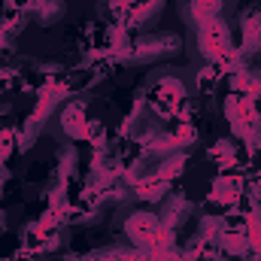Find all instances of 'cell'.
Segmentation results:
<instances>
[{
	"label": "cell",
	"mask_w": 261,
	"mask_h": 261,
	"mask_svg": "<svg viewBox=\"0 0 261 261\" xmlns=\"http://www.w3.org/2000/svg\"><path fill=\"white\" fill-rule=\"evenodd\" d=\"M186 164H189V155H186V152H170V155H164V158H158V161H155L152 176H158V179L170 182V179H176V176L186 170Z\"/></svg>",
	"instance_id": "cell-13"
},
{
	"label": "cell",
	"mask_w": 261,
	"mask_h": 261,
	"mask_svg": "<svg viewBox=\"0 0 261 261\" xmlns=\"http://www.w3.org/2000/svg\"><path fill=\"white\" fill-rule=\"evenodd\" d=\"M149 82H155V97H152V103H155L158 116H173L176 107L186 100V85H182V79H179L173 70H161V73L152 76Z\"/></svg>",
	"instance_id": "cell-5"
},
{
	"label": "cell",
	"mask_w": 261,
	"mask_h": 261,
	"mask_svg": "<svg viewBox=\"0 0 261 261\" xmlns=\"http://www.w3.org/2000/svg\"><path fill=\"white\" fill-rule=\"evenodd\" d=\"M225 116H228L234 134H237L249 149H258L261 146V113L255 110L252 97H243V94L228 97V100H225Z\"/></svg>",
	"instance_id": "cell-2"
},
{
	"label": "cell",
	"mask_w": 261,
	"mask_h": 261,
	"mask_svg": "<svg viewBox=\"0 0 261 261\" xmlns=\"http://www.w3.org/2000/svg\"><path fill=\"white\" fill-rule=\"evenodd\" d=\"M243 195V179L240 176H219L216 182H213V203H225V206H231V203H237Z\"/></svg>",
	"instance_id": "cell-10"
},
{
	"label": "cell",
	"mask_w": 261,
	"mask_h": 261,
	"mask_svg": "<svg viewBox=\"0 0 261 261\" xmlns=\"http://www.w3.org/2000/svg\"><path fill=\"white\" fill-rule=\"evenodd\" d=\"M243 55L261 52V9H252L243 15Z\"/></svg>",
	"instance_id": "cell-12"
},
{
	"label": "cell",
	"mask_w": 261,
	"mask_h": 261,
	"mask_svg": "<svg viewBox=\"0 0 261 261\" xmlns=\"http://www.w3.org/2000/svg\"><path fill=\"white\" fill-rule=\"evenodd\" d=\"M197 52L203 61H222L231 52V31L222 18H213L197 28Z\"/></svg>",
	"instance_id": "cell-4"
},
{
	"label": "cell",
	"mask_w": 261,
	"mask_h": 261,
	"mask_svg": "<svg viewBox=\"0 0 261 261\" xmlns=\"http://www.w3.org/2000/svg\"><path fill=\"white\" fill-rule=\"evenodd\" d=\"M161 0H140L137 6H130L128 12V24L130 28H137V31H149L155 21H158V15H161Z\"/></svg>",
	"instance_id": "cell-9"
},
{
	"label": "cell",
	"mask_w": 261,
	"mask_h": 261,
	"mask_svg": "<svg viewBox=\"0 0 261 261\" xmlns=\"http://www.w3.org/2000/svg\"><path fill=\"white\" fill-rule=\"evenodd\" d=\"M219 12H222V0H186V6H182V18L192 28H200V24L219 18Z\"/></svg>",
	"instance_id": "cell-7"
},
{
	"label": "cell",
	"mask_w": 261,
	"mask_h": 261,
	"mask_svg": "<svg viewBox=\"0 0 261 261\" xmlns=\"http://www.w3.org/2000/svg\"><path fill=\"white\" fill-rule=\"evenodd\" d=\"M61 130L70 140L88 137V119H85V103H67L61 110Z\"/></svg>",
	"instance_id": "cell-8"
},
{
	"label": "cell",
	"mask_w": 261,
	"mask_h": 261,
	"mask_svg": "<svg viewBox=\"0 0 261 261\" xmlns=\"http://www.w3.org/2000/svg\"><path fill=\"white\" fill-rule=\"evenodd\" d=\"M182 49V40L176 34H140L134 43H130L125 61L130 64H146V61H161V58H170L173 52Z\"/></svg>",
	"instance_id": "cell-3"
},
{
	"label": "cell",
	"mask_w": 261,
	"mask_h": 261,
	"mask_svg": "<svg viewBox=\"0 0 261 261\" xmlns=\"http://www.w3.org/2000/svg\"><path fill=\"white\" fill-rule=\"evenodd\" d=\"M210 155H213V161H216V164L231 167V164L237 161V146H234L231 140H219V143L210 149Z\"/></svg>",
	"instance_id": "cell-14"
},
{
	"label": "cell",
	"mask_w": 261,
	"mask_h": 261,
	"mask_svg": "<svg viewBox=\"0 0 261 261\" xmlns=\"http://www.w3.org/2000/svg\"><path fill=\"white\" fill-rule=\"evenodd\" d=\"M28 15L40 24H55L64 18V0H28Z\"/></svg>",
	"instance_id": "cell-11"
},
{
	"label": "cell",
	"mask_w": 261,
	"mask_h": 261,
	"mask_svg": "<svg viewBox=\"0 0 261 261\" xmlns=\"http://www.w3.org/2000/svg\"><path fill=\"white\" fill-rule=\"evenodd\" d=\"M130 6H134V0H107V9L113 15H128Z\"/></svg>",
	"instance_id": "cell-15"
},
{
	"label": "cell",
	"mask_w": 261,
	"mask_h": 261,
	"mask_svg": "<svg viewBox=\"0 0 261 261\" xmlns=\"http://www.w3.org/2000/svg\"><path fill=\"white\" fill-rule=\"evenodd\" d=\"M125 234L134 240L137 249H146V252L173 249V243H176V234L155 213H146V210H137L125 219Z\"/></svg>",
	"instance_id": "cell-1"
},
{
	"label": "cell",
	"mask_w": 261,
	"mask_h": 261,
	"mask_svg": "<svg viewBox=\"0 0 261 261\" xmlns=\"http://www.w3.org/2000/svg\"><path fill=\"white\" fill-rule=\"evenodd\" d=\"M189 216H192V200H189L186 195H167L164 200H161V213H158V219H161L170 231L182 228Z\"/></svg>",
	"instance_id": "cell-6"
}]
</instances>
